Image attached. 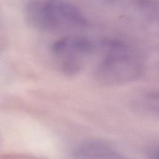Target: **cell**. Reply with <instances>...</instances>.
<instances>
[{"label":"cell","mask_w":159,"mask_h":159,"mask_svg":"<svg viewBox=\"0 0 159 159\" xmlns=\"http://www.w3.org/2000/svg\"><path fill=\"white\" fill-rule=\"evenodd\" d=\"M103 53L94 70V79L107 86L124 84L137 79L142 73L139 58L132 48L117 39H104L99 43Z\"/></svg>","instance_id":"cell-1"},{"label":"cell","mask_w":159,"mask_h":159,"mask_svg":"<svg viewBox=\"0 0 159 159\" xmlns=\"http://www.w3.org/2000/svg\"><path fill=\"white\" fill-rule=\"evenodd\" d=\"M89 39L71 35L61 37L50 45L52 55L58 61L61 71L67 76H74L82 69L84 61L96 49Z\"/></svg>","instance_id":"cell-2"},{"label":"cell","mask_w":159,"mask_h":159,"mask_svg":"<svg viewBox=\"0 0 159 159\" xmlns=\"http://www.w3.org/2000/svg\"><path fill=\"white\" fill-rule=\"evenodd\" d=\"M49 30L60 28H82L88 22L81 11L75 4L62 0L46 1Z\"/></svg>","instance_id":"cell-3"},{"label":"cell","mask_w":159,"mask_h":159,"mask_svg":"<svg viewBox=\"0 0 159 159\" xmlns=\"http://www.w3.org/2000/svg\"><path fill=\"white\" fill-rule=\"evenodd\" d=\"M72 155L76 158H124V156L112 145L101 139H89L83 141L73 149Z\"/></svg>","instance_id":"cell-4"},{"label":"cell","mask_w":159,"mask_h":159,"mask_svg":"<svg viewBox=\"0 0 159 159\" xmlns=\"http://www.w3.org/2000/svg\"><path fill=\"white\" fill-rule=\"evenodd\" d=\"M26 16L29 24L34 28L48 30V20L45 2L32 1L26 6Z\"/></svg>","instance_id":"cell-5"},{"label":"cell","mask_w":159,"mask_h":159,"mask_svg":"<svg viewBox=\"0 0 159 159\" xmlns=\"http://www.w3.org/2000/svg\"><path fill=\"white\" fill-rule=\"evenodd\" d=\"M153 155H155V157L157 158H159V148L157 149L155 152H153Z\"/></svg>","instance_id":"cell-6"},{"label":"cell","mask_w":159,"mask_h":159,"mask_svg":"<svg viewBox=\"0 0 159 159\" xmlns=\"http://www.w3.org/2000/svg\"><path fill=\"white\" fill-rule=\"evenodd\" d=\"M107 1H109V0H107Z\"/></svg>","instance_id":"cell-7"}]
</instances>
